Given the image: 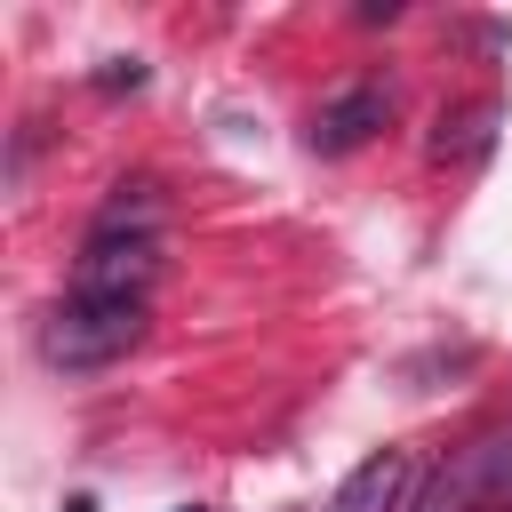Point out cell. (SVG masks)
I'll return each instance as SVG.
<instances>
[{"label": "cell", "instance_id": "obj_9", "mask_svg": "<svg viewBox=\"0 0 512 512\" xmlns=\"http://www.w3.org/2000/svg\"><path fill=\"white\" fill-rule=\"evenodd\" d=\"M96 88H144V64H136V56H112V64L96 72Z\"/></svg>", "mask_w": 512, "mask_h": 512}, {"label": "cell", "instance_id": "obj_1", "mask_svg": "<svg viewBox=\"0 0 512 512\" xmlns=\"http://www.w3.org/2000/svg\"><path fill=\"white\" fill-rule=\"evenodd\" d=\"M144 344V304H88V296H64L40 328V360L64 368V376H88V368H112Z\"/></svg>", "mask_w": 512, "mask_h": 512}, {"label": "cell", "instance_id": "obj_10", "mask_svg": "<svg viewBox=\"0 0 512 512\" xmlns=\"http://www.w3.org/2000/svg\"><path fill=\"white\" fill-rule=\"evenodd\" d=\"M64 512H96V496H72V504H64Z\"/></svg>", "mask_w": 512, "mask_h": 512}, {"label": "cell", "instance_id": "obj_5", "mask_svg": "<svg viewBox=\"0 0 512 512\" xmlns=\"http://www.w3.org/2000/svg\"><path fill=\"white\" fill-rule=\"evenodd\" d=\"M480 480H488V440L480 448H456V464H440L432 488L408 512H480Z\"/></svg>", "mask_w": 512, "mask_h": 512}, {"label": "cell", "instance_id": "obj_3", "mask_svg": "<svg viewBox=\"0 0 512 512\" xmlns=\"http://www.w3.org/2000/svg\"><path fill=\"white\" fill-rule=\"evenodd\" d=\"M384 120H392V88H384V80H360V88H344V96H328V104L312 112L304 144H312L320 160H336V152H360Z\"/></svg>", "mask_w": 512, "mask_h": 512}, {"label": "cell", "instance_id": "obj_7", "mask_svg": "<svg viewBox=\"0 0 512 512\" xmlns=\"http://www.w3.org/2000/svg\"><path fill=\"white\" fill-rule=\"evenodd\" d=\"M496 120H504V104H496V96H480V104H464V112H440L432 152H440V160H448V152H488Z\"/></svg>", "mask_w": 512, "mask_h": 512}, {"label": "cell", "instance_id": "obj_2", "mask_svg": "<svg viewBox=\"0 0 512 512\" xmlns=\"http://www.w3.org/2000/svg\"><path fill=\"white\" fill-rule=\"evenodd\" d=\"M152 280H160L152 240H88L72 264V296H88V304H144Z\"/></svg>", "mask_w": 512, "mask_h": 512}, {"label": "cell", "instance_id": "obj_11", "mask_svg": "<svg viewBox=\"0 0 512 512\" xmlns=\"http://www.w3.org/2000/svg\"><path fill=\"white\" fill-rule=\"evenodd\" d=\"M176 512H208V504H176Z\"/></svg>", "mask_w": 512, "mask_h": 512}, {"label": "cell", "instance_id": "obj_4", "mask_svg": "<svg viewBox=\"0 0 512 512\" xmlns=\"http://www.w3.org/2000/svg\"><path fill=\"white\" fill-rule=\"evenodd\" d=\"M408 488H416V456L408 448H376V456H360L344 472L328 512H408Z\"/></svg>", "mask_w": 512, "mask_h": 512}, {"label": "cell", "instance_id": "obj_8", "mask_svg": "<svg viewBox=\"0 0 512 512\" xmlns=\"http://www.w3.org/2000/svg\"><path fill=\"white\" fill-rule=\"evenodd\" d=\"M480 512H512V432L488 440V480H480Z\"/></svg>", "mask_w": 512, "mask_h": 512}, {"label": "cell", "instance_id": "obj_6", "mask_svg": "<svg viewBox=\"0 0 512 512\" xmlns=\"http://www.w3.org/2000/svg\"><path fill=\"white\" fill-rule=\"evenodd\" d=\"M152 224H160L152 184H120V192L104 200V216H96V232H88V240H152Z\"/></svg>", "mask_w": 512, "mask_h": 512}]
</instances>
